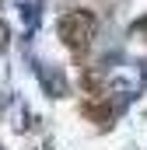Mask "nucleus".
<instances>
[{"label": "nucleus", "mask_w": 147, "mask_h": 150, "mask_svg": "<svg viewBox=\"0 0 147 150\" xmlns=\"http://www.w3.org/2000/svg\"><path fill=\"white\" fill-rule=\"evenodd\" d=\"M95 32H98V21H95L91 11H70V14L60 18V38L70 49H88Z\"/></svg>", "instance_id": "obj_1"}]
</instances>
